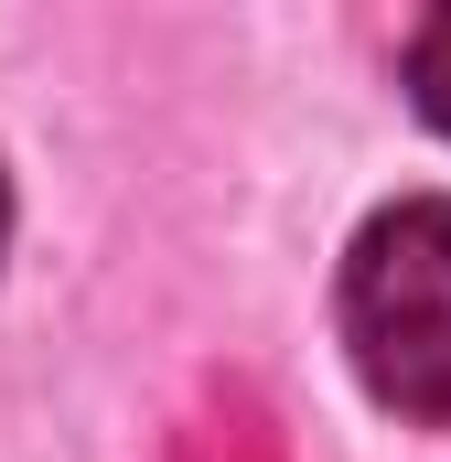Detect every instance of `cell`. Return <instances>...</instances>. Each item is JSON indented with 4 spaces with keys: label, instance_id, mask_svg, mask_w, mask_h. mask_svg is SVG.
<instances>
[{
    "label": "cell",
    "instance_id": "cell-2",
    "mask_svg": "<svg viewBox=\"0 0 451 462\" xmlns=\"http://www.w3.org/2000/svg\"><path fill=\"white\" fill-rule=\"evenodd\" d=\"M409 97H419V118L451 140V11H430V22L409 32Z\"/></svg>",
    "mask_w": 451,
    "mask_h": 462
},
{
    "label": "cell",
    "instance_id": "cell-1",
    "mask_svg": "<svg viewBox=\"0 0 451 462\" xmlns=\"http://www.w3.org/2000/svg\"><path fill=\"white\" fill-rule=\"evenodd\" d=\"M344 355L376 409L451 430V194H398L354 226Z\"/></svg>",
    "mask_w": 451,
    "mask_h": 462
},
{
    "label": "cell",
    "instance_id": "cell-4",
    "mask_svg": "<svg viewBox=\"0 0 451 462\" xmlns=\"http://www.w3.org/2000/svg\"><path fill=\"white\" fill-rule=\"evenodd\" d=\"M0 247H11V172H0Z\"/></svg>",
    "mask_w": 451,
    "mask_h": 462
},
{
    "label": "cell",
    "instance_id": "cell-3",
    "mask_svg": "<svg viewBox=\"0 0 451 462\" xmlns=\"http://www.w3.org/2000/svg\"><path fill=\"white\" fill-rule=\"evenodd\" d=\"M183 462H280V441H269V420H258V409H216V420H194Z\"/></svg>",
    "mask_w": 451,
    "mask_h": 462
}]
</instances>
